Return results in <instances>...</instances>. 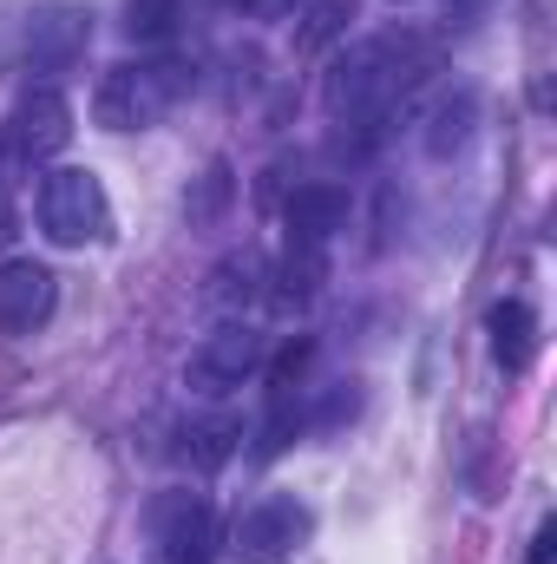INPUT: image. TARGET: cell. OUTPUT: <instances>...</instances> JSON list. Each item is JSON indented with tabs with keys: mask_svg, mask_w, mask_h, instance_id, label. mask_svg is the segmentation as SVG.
I'll return each instance as SVG.
<instances>
[{
	"mask_svg": "<svg viewBox=\"0 0 557 564\" xmlns=\"http://www.w3.org/2000/svg\"><path fill=\"white\" fill-rule=\"evenodd\" d=\"M419 73H426V46H419V40H401V33L361 40L354 53H341V59H335L328 112H335V119H348V126L381 132V119L414 93Z\"/></svg>",
	"mask_w": 557,
	"mask_h": 564,
	"instance_id": "obj_1",
	"label": "cell"
},
{
	"mask_svg": "<svg viewBox=\"0 0 557 564\" xmlns=\"http://www.w3.org/2000/svg\"><path fill=\"white\" fill-rule=\"evenodd\" d=\"M184 86H190V73H184L177 59H125V66H112V73L99 79L92 119H99L106 132H144V126H157V119L184 99Z\"/></svg>",
	"mask_w": 557,
	"mask_h": 564,
	"instance_id": "obj_2",
	"label": "cell"
},
{
	"mask_svg": "<svg viewBox=\"0 0 557 564\" xmlns=\"http://www.w3.org/2000/svg\"><path fill=\"white\" fill-rule=\"evenodd\" d=\"M40 230H46L59 250H79V243L112 237L106 184H99L86 164H59V171H46V177H40Z\"/></svg>",
	"mask_w": 557,
	"mask_h": 564,
	"instance_id": "obj_3",
	"label": "cell"
},
{
	"mask_svg": "<svg viewBox=\"0 0 557 564\" xmlns=\"http://www.w3.org/2000/svg\"><path fill=\"white\" fill-rule=\"evenodd\" d=\"M66 139H73V106H66V93L33 86V93L13 99V112H7V126H0V164H7V171H40V164H53V158L66 151Z\"/></svg>",
	"mask_w": 557,
	"mask_h": 564,
	"instance_id": "obj_4",
	"label": "cell"
},
{
	"mask_svg": "<svg viewBox=\"0 0 557 564\" xmlns=\"http://www.w3.org/2000/svg\"><path fill=\"white\" fill-rule=\"evenodd\" d=\"M144 532H151L157 564H210L217 558V512H210V499L190 492V486L157 492L151 512H144Z\"/></svg>",
	"mask_w": 557,
	"mask_h": 564,
	"instance_id": "obj_5",
	"label": "cell"
},
{
	"mask_svg": "<svg viewBox=\"0 0 557 564\" xmlns=\"http://www.w3.org/2000/svg\"><path fill=\"white\" fill-rule=\"evenodd\" d=\"M263 368V335L250 328V322H223L217 335H204L197 341V355H190V368H184V381H190V394H230V388H243L250 375Z\"/></svg>",
	"mask_w": 557,
	"mask_h": 564,
	"instance_id": "obj_6",
	"label": "cell"
},
{
	"mask_svg": "<svg viewBox=\"0 0 557 564\" xmlns=\"http://www.w3.org/2000/svg\"><path fill=\"white\" fill-rule=\"evenodd\" d=\"M308 532H315V512H308L302 499H288V492H270V499H256V506L237 519V552L250 564H276V558H288Z\"/></svg>",
	"mask_w": 557,
	"mask_h": 564,
	"instance_id": "obj_7",
	"label": "cell"
},
{
	"mask_svg": "<svg viewBox=\"0 0 557 564\" xmlns=\"http://www.w3.org/2000/svg\"><path fill=\"white\" fill-rule=\"evenodd\" d=\"M59 302V282L46 263L20 257V263H0V335H33Z\"/></svg>",
	"mask_w": 557,
	"mask_h": 564,
	"instance_id": "obj_8",
	"label": "cell"
},
{
	"mask_svg": "<svg viewBox=\"0 0 557 564\" xmlns=\"http://www.w3.org/2000/svg\"><path fill=\"white\" fill-rule=\"evenodd\" d=\"M282 217H288V243L328 250V237L348 224V191H341V184H302Z\"/></svg>",
	"mask_w": 557,
	"mask_h": 564,
	"instance_id": "obj_9",
	"label": "cell"
},
{
	"mask_svg": "<svg viewBox=\"0 0 557 564\" xmlns=\"http://www.w3.org/2000/svg\"><path fill=\"white\" fill-rule=\"evenodd\" d=\"M485 335H492V355H499L505 375H525L532 368V355H538V315L525 302H499L485 315Z\"/></svg>",
	"mask_w": 557,
	"mask_h": 564,
	"instance_id": "obj_10",
	"label": "cell"
},
{
	"mask_svg": "<svg viewBox=\"0 0 557 564\" xmlns=\"http://www.w3.org/2000/svg\"><path fill=\"white\" fill-rule=\"evenodd\" d=\"M237 440H243V421H230V414H210V421H190L184 426V466H197V473H217L230 453H237Z\"/></svg>",
	"mask_w": 557,
	"mask_h": 564,
	"instance_id": "obj_11",
	"label": "cell"
},
{
	"mask_svg": "<svg viewBox=\"0 0 557 564\" xmlns=\"http://www.w3.org/2000/svg\"><path fill=\"white\" fill-rule=\"evenodd\" d=\"M79 46H86V13H66V7H59V13H40V20H33L26 53H33L40 66H66Z\"/></svg>",
	"mask_w": 557,
	"mask_h": 564,
	"instance_id": "obj_12",
	"label": "cell"
},
{
	"mask_svg": "<svg viewBox=\"0 0 557 564\" xmlns=\"http://www.w3.org/2000/svg\"><path fill=\"white\" fill-rule=\"evenodd\" d=\"M263 295V263L256 257H230L223 270H217V289H210V308H223L230 322H243V308Z\"/></svg>",
	"mask_w": 557,
	"mask_h": 564,
	"instance_id": "obj_13",
	"label": "cell"
},
{
	"mask_svg": "<svg viewBox=\"0 0 557 564\" xmlns=\"http://www.w3.org/2000/svg\"><path fill=\"white\" fill-rule=\"evenodd\" d=\"M177 26V0H132L125 7V33L132 40H164Z\"/></svg>",
	"mask_w": 557,
	"mask_h": 564,
	"instance_id": "obj_14",
	"label": "cell"
},
{
	"mask_svg": "<svg viewBox=\"0 0 557 564\" xmlns=\"http://www.w3.org/2000/svg\"><path fill=\"white\" fill-rule=\"evenodd\" d=\"M348 13H354V0H315V13L302 26V46H321L335 26H348Z\"/></svg>",
	"mask_w": 557,
	"mask_h": 564,
	"instance_id": "obj_15",
	"label": "cell"
},
{
	"mask_svg": "<svg viewBox=\"0 0 557 564\" xmlns=\"http://www.w3.org/2000/svg\"><path fill=\"white\" fill-rule=\"evenodd\" d=\"M551 545H557V525L545 519V525H538V539H532V564H551Z\"/></svg>",
	"mask_w": 557,
	"mask_h": 564,
	"instance_id": "obj_16",
	"label": "cell"
},
{
	"mask_svg": "<svg viewBox=\"0 0 557 564\" xmlns=\"http://www.w3.org/2000/svg\"><path fill=\"white\" fill-rule=\"evenodd\" d=\"M7 224H13V217H7V204H0V243H7Z\"/></svg>",
	"mask_w": 557,
	"mask_h": 564,
	"instance_id": "obj_17",
	"label": "cell"
},
{
	"mask_svg": "<svg viewBox=\"0 0 557 564\" xmlns=\"http://www.w3.org/2000/svg\"><path fill=\"white\" fill-rule=\"evenodd\" d=\"M230 7H270V0H230Z\"/></svg>",
	"mask_w": 557,
	"mask_h": 564,
	"instance_id": "obj_18",
	"label": "cell"
}]
</instances>
